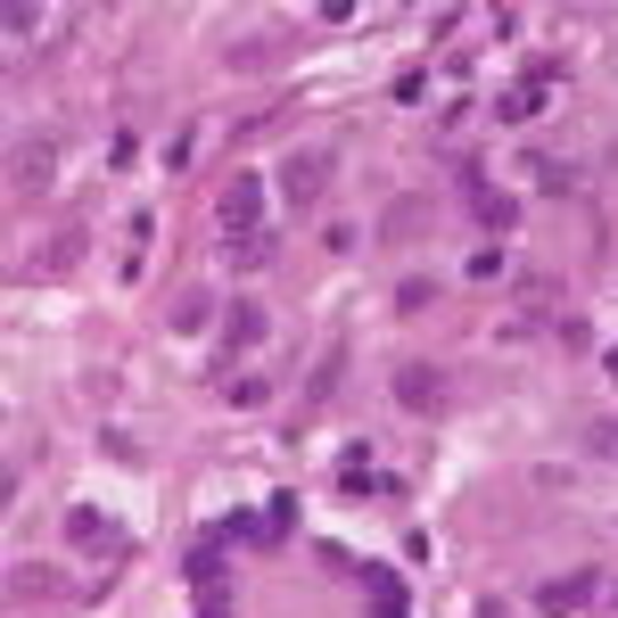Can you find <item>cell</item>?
<instances>
[{"instance_id":"obj_3","label":"cell","mask_w":618,"mask_h":618,"mask_svg":"<svg viewBox=\"0 0 618 618\" xmlns=\"http://www.w3.org/2000/svg\"><path fill=\"white\" fill-rule=\"evenodd\" d=\"M264 330H272V322H264V305H256V298H231V305H223V338H215V372H223L231 355H247V347H264Z\"/></svg>"},{"instance_id":"obj_4","label":"cell","mask_w":618,"mask_h":618,"mask_svg":"<svg viewBox=\"0 0 618 618\" xmlns=\"http://www.w3.org/2000/svg\"><path fill=\"white\" fill-rule=\"evenodd\" d=\"M50 141H17V149H9V190H17V198H41V190H50Z\"/></svg>"},{"instance_id":"obj_15","label":"cell","mask_w":618,"mask_h":618,"mask_svg":"<svg viewBox=\"0 0 618 618\" xmlns=\"http://www.w3.org/2000/svg\"><path fill=\"white\" fill-rule=\"evenodd\" d=\"M198 618H231V594H206V602H198Z\"/></svg>"},{"instance_id":"obj_10","label":"cell","mask_w":618,"mask_h":618,"mask_svg":"<svg viewBox=\"0 0 618 618\" xmlns=\"http://www.w3.org/2000/svg\"><path fill=\"white\" fill-rule=\"evenodd\" d=\"M9 594H58V578H50V569H9Z\"/></svg>"},{"instance_id":"obj_6","label":"cell","mask_w":618,"mask_h":618,"mask_svg":"<svg viewBox=\"0 0 618 618\" xmlns=\"http://www.w3.org/2000/svg\"><path fill=\"white\" fill-rule=\"evenodd\" d=\"M396 404H404V412H437V404H446L437 363H404V372H396Z\"/></svg>"},{"instance_id":"obj_5","label":"cell","mask_w":618,"mask_h":618,"mask_svg":"<svg viewBox=\"0 0 618 618\" xmlns=\"http://www.w3.org/2000/svg\"><path fill=\"white\" fill-rule=\"evenodd\" d=\"M594 594H602V569H578V578H544L536 610H544V618H569V610H585Z\"/></svg>"},{"instance_id":"obj_12","label":"cell","mask_w":618,"mask_h":618,"mask_svg":"<svg viewBox=\"0 0 618 618\" xmlns=\"http://www.w3.org/2000/svg\"><path fill=\"white\" fill-rule=\"evenodd\" d=\"M536 108H544V83H520V92L504 99V116H536Z\"/></svg>"},{"instance_id":"obj_9","label":"cell","mask_w":618,"mask_h":618,"mask_svg":"<svg viewBox=\"0 0 618 618\" xmlns=\"http://www.w3.org/2000/svg\"><path fill=\"white\" fill-rule=\"evenodd\" d=\"M206 314H215V298H198V289H190V298H173V330H198Z\"/></svg>"},{"instance_id":"obj_16","label":"cell","mask_w":618,"mask_h":618,"mask_svg":"<svg viewBox=\"0 0 618 618\" xmlns=\"http://www.w3.org/2000/svg\"><path fill=\"white\" fill-rule=\"evenodd\" d=\"M478 618H504V602H478Z\"/></svg>"},{"instance_id":"obj_17","label":"cell","mask_w":618,"mask_h":618,"mask_svg":"<svg viewBox=\"0 0 618 618\" xmlns=\"http://www.w3.org/2000/svg\"><path fill=\"white\" fill-rule=\"evenodd\" d=\"M602 363H610V379H618V347H610V355H602Z\"/></svg>"},{"instance_id":"obj_2","label":"cell","mask_w":618,"mask_h":618,"mask_svg":"<svg viewBox=\"0 0 618 618\" xmlns=\"http://www.w3.org/2000/svg\"><path fill=\"white\" fill-rule=\"evenodd\" d=\"M215 223H223V240H256V223H264V182H256L247 166L223 182V198H215Z\"/></svg>"},{"instance_id":"obj_8","label":"cell","mask_w":618,"mask_h":618,"mask_svg":"<svg viewBox=\"0 0 618 618\" xmlns=\"http://www.w3.org/2000/svg\"><path fill=\"white\" fill-rule=\"evenodd\" d=\"M478 223H487V231H511V190H478Z\"/></svg>"},{"instance_id":"obj_14","label":"cell","mask_w":618,"mask_h":618,"mask_svg":"<svg viewBox=\"0 0 618 618\" xmlns=\"http://www.w3.org/2000/svg\"><path fill=\"white\" fill-rule=\"evenodd\" d=\"M585 446H594V453H610V462H618V421H594V429H585Z\"/></svg>"},{"instance_id":"obj_11","label":"cell","mask_w":618,"mask_h":618,"mask_svg":"<svg viewBox=\"0 0 618 618\" xmlns=\"http://www.w3.org/2000/svg\"><path fill=\"white\" fill-rule=\"evenodd\" d=\"M66 536H75V544H99V536H108V520H99V511H66Z\"/></svg>"},{"instance_id":"obj_13","label":"cell","mask_w":618,"mask_h":618,"mask_svg":"<svg viewBox=\"0 0 618 618\" xmlns=\"http://www.w3.org/2000/svg\"><path fill=\"white\" fill-rule=\"evenodd\" d=\"M396 305H404V314H421V305H437V289H429V281H404V289H396Z\"/></svg>"},{"instance_id":"obj_1","label":"cell","mask_w":618,"mask_h":618,"mask_svg":"<svg viewBox=\"0 0 618 618\" xmlns=\"http://www.w3.org/2000/svg\"><path fill=\"white\" fill-rule=\"evenodd\" d=\"M272 182H281V198H289V206H314L322 190L338 182V157H330V149H289Z\"/></svg>"},{"instance_id":"obj_7","label":"cell","mask_w":618,"mask_h":618,"mask_svg":"<svg viewBox=\"0 0 618 618\" xmlns=\"http://www.w3.org/2000/svg\"><path fill=\"white\" fill-rule=\"evenodd\" d=\"M75 256H83V231H58V240L41 247V272H66Z\"/></svg>"}]
</instances>
